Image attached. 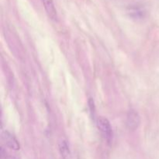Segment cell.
Segmentation results:
<instances>
[{
  "label": "cell",
  "mask_w": 159,
  "mask_h": 159,
  "mask_svg": "<svg viewBox=\"0 0 159 159\" xmlns=\"http://www.w3.org/2000/svg\"><path fill=\"white\" fill-rule=\"evenodd\" d=\"M59 152L61 155L63 159H70L71 158V151H70L69 145H68L67 141L65 139H61L59 141L58 144Z\"/></svg>",
  "instance_id": "5"
},
{
  "label": "cell",
  "mask_w": 159,
  "mask_h": 159,
  "mask_svg": "<svg viewBox=\"0 0 159 159\" xmlns=\"http://www.w3.org/2000/svg\"><path fill=\"white\" fill-rule=\"evenodd\" d=\"M97 126L99 131L108 142H110L113 138V130L110 121L105 117H99L97 120Z\"/></svg>",
  "instance_id": "1"
},
{
  "label": "cell",
  "mask_w": 159,
  "mask_h": 159,
  "mask_svg": "<svg viewBox=\"0 0 159 159\" xmlns=\"http://www.w3.org/2000/svg\"><path fill=\"white\" fill-rule=\"evenodd\" d=\"M2 138L3 141L5 144L12 150L17 151L20 149V144L17 141L16 138L13 136L11 133H9L7 130H4L2 133Z\"/></svg>",
  "instance_id": "3"
},
{
  "label": "cell",
  "mask_w": 159,
  "mask_h": 159,
  "mask_svg": "<svg viewBox=\"0 0 159 159\" xmlns=\"http://www.w3.org/2000/svg\"><path fill=\"white\" fill-rule=\"evenodd\" d=\"M140 124H141V118L138 113L135 110H130L127 113V121H126L127 128L130 130H135L139 127Z\"/></svg>",
  "instance_id": "2"
},
{
  "label": "cell",
  "mask_w": 159,
  "mask_h": 159,
  "mask_svg": "<svg viewBox=\"0 0 159 159\" xmlns=\"http://www.w3.org/2000/svg\"><path fill=\"white\" fill-rule=\"evenodd\" d=\"M42 2H43V6L48 16L54 21H56L57 20V14L54 1L53 0H42Z\"/></svg>",
  "instance_id": "4"
},
{
  "label": "cell",
  "mask_w": 159,
  "mask_h": 159,
  "mask_svg": "<svg viewBox=\"0 0 159 159\" xmlns=\"http://www.w3.org/2000/svg\"><path fill=\"white\" fill-rule=\"evenodd\" d=\"M11 159H16V158H12Z\"/></svg>",
  "instance_id": "6"
}]
</instances>
